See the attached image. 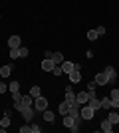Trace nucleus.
<instances>
[{"label": "nucleus", "instance_id": "8", "mask_svg": "<svg viewBox=\"0 0 119 133\" xmlns=\"http://www.w3.org/2000/svg\"><path fill=\"white\" fill-rule=\"evenodd\" d=\"M95 82H97V85H105V83L109 82L107 76H105V72H99V74H97V76H95Z\"/></svg>", "mask_w": 119, "mask_h": 133}, {"label": "nucleus", "instance_id": "34", "mask_svg": "<svg viewBox=\"0 0 119 133\" xmlns=\"http://www.w3.org/2000/svg\"><path fill=\"white\" fill-rule=\"evenodd\" d=\"M20 133H30V127H28V125H24V127H20Z\"/></svg>", "mask_w": 119, "mask_h": 133}, {"label": "nucleus", "instance_id": "18", "mask_svg": "<svg viewBox=\"0 0 119 133\" xmlns=\"http://www.w3.org/2000/svg\"><path fill=\"white\" fill-rule=\"evenodd\" d=\"M68 76H69V82H72V83H78L79 79H81V76H79V72H75V70H74V72H69Z\"/></svg>", "mask_w": 119, "mask_h": 133}, {"label": "nucleus", "instance_id": "21", "mask_svg": "<svg viewBox=\"0 0 119 133\" xmlns=\"http://www.w3.org/2000/svg\"><path fill=\"white\" fill-rule=\"evenodd\" d=\"M74 123H75V119L69 115V113H68V115H64V125H66V127H72Z\"/></svg>", "mask_w": 119, "mask_h": 133}, {"label": "nucleus", "instance_id": "19", "mask_svg": "<svg viewBox=\"0 0 119 133\" xmlns=\"http://www.w3.org/2000/svg\"><path fill=\"white\" fill-rule=\"evenodd\" d=\"M32 103H34V97H32V95H24L22 97V105L24 107H32Z\"/></svg>", "mask_w": 119, "mask_h": 133}, {"label": "nucleus", "instance_id": "2", "mask_svg": "<svg viewBox=\"0 0 119 133\" xmlns=\"http://www.w3.org/2000/svg\"><path fill=\"white\" fill-rule=\"evenodd\" d=\"M79 115H81V119H91V117L95 115V109H93V107H89V105H85V107H81V109H79Z\"/></svg>", "mask_w": 119, "mask_h": 133}, {"label": "nucleus", "instance_id": "12", "mask_svg": "<svg viewBox=\"0 0 119 133\" xmlns=\"http://www.w3.org/2000/svg\"><path fill=\"white\" fill-rule=\"evenodd\" d=\"M58 111H60V115H68L69 103H68V101H62V103H60V107H58Z\"/></svg>", "mask_w": 119, "mask_h": 133}, {"label": "nucleus", "instance_id": "23", "mask_svg": "<svg viewBox=\"0 0 119 133\" xmlns=\"http://www.w3.org/2000/svg\"><path fill=\"white\" fill-rule=\"evenodd\" d=\"M44 119H46V121H48V123H52V121H54V119H56V115H54L52 111L44 109Z\"/></svg>", "mask_w": 119, "mask_h": 133}, {"label": "nucleus", "instance_id": "4", "mask_svg": "<svg viewBox=\"0 0 119 133\" xmlns=\"http://www.w3.org/2000/svg\"><path fill=\"white\" fill-rule=\"evenodd\" d=\"M103 72H105V76H107L109 83H113V82H115V78H117V72H115V68H113V66H107Z\"/></svg>", "mask_w": 119, "mask_h": 133}, {"label": "nucleus", "instance_id": "33", "mask_svg": "<svg viewBox=\"0 0 119 133\" xmlns=\"http://www.w3.org/2000/svg\"><path fill=\"white\" fill-rule=\"evenodd\" d=\"M6 89H8V85H6V83H4V82H0V94H4Z\"/></svg>", "mask_w": 119, "mask_h": 133}, {"label": "nucleus", "instance_id": "1", "mask_svg": "<svg viewBox=\"0 0 119 133\" xmlns=\"http://www.w3.org/2000/svg\"><path fill=\"white\" fill-rule=\"evenodd\" d=\"M34 107H36L38 111L48 109V99H46V97H42V95H38V97L34 99Z\"/></svg>", "mask_w": 119, "mask_h": 133}, {"label": "nucleus", "instance_id": "20", "mask_svg": "<svg viewBox=\"0 0 119 133\" xmlns=\"http://www.w3.org/2000/svg\"><path fill=\"white\" fill-rule=\"evenodd\" d=\"M107 119H109V121H111V123L115 125V123H119V113H117V111H109Z\"/></svg>", "mask_w": 119, "mask_h": 133}, {"label": "nucleus", "instance_id": "10", "mask_svg": "<svg viewBox=\"0 0 119 133\" xmlns=\"http://www.w3.org/2000/svg\"><path fill=\"white\" fill-rule=\"evenodd\" d=\"M62 72H64V74L74 72V62H66V60H64V64H62Z\"/></svg>", "mask_w": 119, "mask_h": 133}, {"label": "nucleus", "instance_id": "24", "mask_svg": "<svg viewBox=\"0 0 119 133\" xmlns=\"http://www.w3.org/2000/svg\"><path fill=\"white\" fill-rule=\"evenodd\" d=\"M0 127H10V115H4L0 119Z\"/></svg>", "mask_w": 119, "mask_h": 133}, {"label": "nucleus", "instance_id": "28", "mask_svg": "<svg viewBox=\"0 0 119 133\" xmlns=\"http://www.w3.org/2000/svg\"><path fill=\"white\" fill-rule=\"evenodd\" d=\"M95 88H97V82H95V79H91V82L87 83V89H89V91H95Z\"/></svg>", "mask_w": 119, "mask_h": 133}, {"label": "nucleus", "instance_id": "7", "mask_svg": "<svg viewBox=\"0 0 119 133\" xmlns=\"http://www.w3.org/2000/svg\"><path fill=\"white\" fill-rule=\"evenodd\" d=\"M54 66H56V64L52 62V58H44V62H42V70H44V72H52Z\"/></svg>", "mask_w": 119, "mask_h": 133}, {"label": "nucleus", "instance_id": "17", "mask_svg": "<svg viewBox=\"0 0 119 133\" xmlns=\"http://www.w3.org/2000/svg\"><path fill=\"white\" fill-rule=\"evenodd\" d=\"M75 99V94H74V89H72V85H68L66 88V101H74Z\"/></svg>", "mask_w": 119, "mask_h": 133}, {"label": "nucleus", "instance_id": "6", "mask_svg": "<svg viewBox=\"0 0 119 133\" xmlns=\"http://www.w3.org/2000/svg\"><path fill=\"white\" fill-rule=\"evenodd\" d=\"M20 44H22L20 36H10V38H8V46H10V48H20Z\"/></svg>", "mask_w": 119, "mask_h": 133}, {"label": "nucleus", "instance_id": "13", "mask_svg": "<svg viewBox=\"0 0 119 133\" xmlns=\"http://www.w3.org/2000/svg\"><path fill=\"white\" fill-rule=\"evenodd\" d=\"M22 117L26 119V121H30V119L34 117V111H32V107H24V109H22Z\"/></svg>", "mask_w": 119, "mask_h": 133}, {"label": "nucleus", "instance_id": "5", "mask_svg": "<svg viewBox=\"0 0 119 133\" xmlns=\"http://www.w3.org/2000/svg\"><path fill=\"white\" fill-rule=\"evenodd\" d=\"M91 94H93V91L85 89V91H79V94L75 95V97H78V101L81 103V105H83V103H87V99H89V95H91Z\"/></svg>", "mask_w": 119, "mask_h": 133}, {"label": "nucleus", "instance_id": "9", "mask_svg": "<svg viewBox=\"0 0 119 133\" xmlns=\"http://www.w3.org/2000/svg\"><path fill=\"white\" fill-rule=\"evenodd\" d=\"M101 131L111 133V131H113V123L109 121V119H103V121H101Z\"/></svg>", "mask_w": 119, "mask_h": 133}, {"label": "nucleus", "instance_id": "29", "mask_svg": "<svg viewBox=\"0 0 119 133\" xmlns=\"http://www.w3.org/2000/svg\"><path fill=\"white\" fill-rule=\"evenodd\" d=\"M87 38H89L91 42H93V40H97V32H95V30H89V32H87Z\"/></svg>", "mask_w": 119, "mask_h": 133}, {"label": "nucleus", "instance_id": "14", "mask_svg": "<svg viewBox=\"0 0 119 133\" xmlns=\"http://www.w3.org/2000/svg\"><path fill=\"white\" fill-rule=\"evenodd\" d=\"M52 62H54L56 66H62L64 64V56L60 54V52H56V54H52Z\"/></svg>", "mask_w": 119, "mask_h": 133}, {"label": "nucleus", "instance_id": "27", "mask_svg": "<svg viewBox=\"0 0 119 133\" xmlns=\"http://www.w3.org/2000/svg\"><path fill=\"white\" fill-rule=\"evenodd\" d=\"M52 74H54V76H62V66H54V68H52Z\"/></svg>", "mask_w": 119, "mask_h": 133}, {"label": "nucleus", "instance_id": "32", "mask_svg": "<svg viewBox=\"0 0 119 133\" xmlns=\"http://www.w3.org/2000/svg\"><path fill=\"white\" fill-rule=\"evenodd\" d=\"M30 131H32V133H40L42 129H40V125H32V127H30Z\"/></svg>", "mask_w": 119, "mask_h": 133}, {"label": "nucleus", "instance_id": "30", "mask_svg": "<svg viewBox=\"0 0 119 133\" xmlns=\"http://www.w3.org/2000/svg\"><path fill=\"white\" fill-rule=\"evenodd\" d=\"M18 52H20V58H26V56H28V48H22V46H20Z\"/></svg>", "mask_w": 119, "mask_h": 133}, {"label": "nucleus", "instance_id": "25", "mask_svg": "<svg viewBox=\"0 0 119 133\" xmlns=\"http://www.w3.org/2000/svg\"><path fill=\"white\" fill-rule=\"evenodd\" d=\"M40 91H42V89H40V85H34V88L30 89V95H32V97H34V99H36V97H38V95H40Z\"/></svg>", "mask_w": 119, "mask_h": 133}, {"label": "nucleus", "instance_id": "11", "mask_svg": "<svg viewBox=\"0 0 119 133\" xmlns=\"http://www.w3.org/2000/svg\"><path fill=\"white\" fill-rule=\"evenodd\" d=\"M111 101H113V107H119V89H113L111 94H109Z\"/></svg>", "mask_w": 119, "mask_h": 133}, {"label": "nucleus", "instance_id": "31", "mask_svg": "<svg viewBox=\"0 0 119 133\" xmlns=\"http://www.w3.org/2000/svg\"><path fill=\"white\" fill-rule=\"evenodd\" d=\"M95 32H97V36H103V34H105V26H97Z\"/></svg>", "mask_w": 119, "mask_h": 133}, {"label": "nucleus", "instance_id": "16", "mask_svg": "<svg viewBox=\"0 0 119 133\" xmlns=\"http://www.w3.org/2000/svg\"><path fill=\"white\" fill-rule=\"evenodd\" d=\"M111 107H113L111 97H103V99H101V109H111Z\"/></svg>", "mask_w": 119, "mask_h": 133}, {"label": "nucleus", "instance_id": "3", "mask_svg": "<svg viewBox=\"0 0 119 133\" xmlns=\"http://www.w3.org/2000/svg\"><path fill=\"white\" fill-rule=\"evenodd\" d=\"M87 105L93 107V109L97 111V109H101V99H99L95 94H91V95H89V99H87Z\"/></svg>", "mask_w": 119, "mask_h": 133}, {"label": "nucleus", "instance_id": "15", "mask_svg": "<svg viewBox=\"0 0 119 133\" xmlns=\"http://www.w3.org/2000/svg\"><path fill=\"white\" fill-rule=\"evenodd\" d=\"M10 74H12V66H2L0 68V76H2V78H10Z\"/></svg>", "mask_w": 119, "mask_h": 133}, {"label": "nucleus", "instance_id": "26", "mask_svg": "<svg viewBox=\"0 0 119 133\" xmlns=\"http://www.w3.org/2000/svg\"><path fill=\"white\" fill-rule=\"evenodd\" d=\"M10 58H12V60L20 58V52H18V48H10Z\"/></svg>", "mask_w": 119, "mask_h": 133}, {"label": "nucleus", "instance_id": "22", "mask_svg": "<svg viewBox=\"0 0 119 133\" xmlns=\"http://www.w3.org/2000/svg\"><path fill=\"white\" fill-rule=\"evenodd\" d=\"M8 89H10V94H16V91H20V83L18 82H10L8 83Z\"/></svg>", "mask_w": 119, "mask_h": 133}]
</instances>
